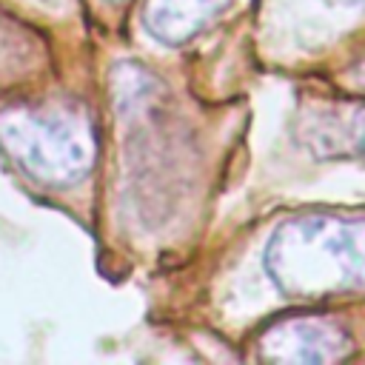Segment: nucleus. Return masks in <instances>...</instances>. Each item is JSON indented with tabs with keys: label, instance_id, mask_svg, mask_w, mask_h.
<instances>
[{
	"label": "nucleus",
	"instance_id": "6",
	"mask_svg": "<svg viewBox=\"0 0 365 365\" xmlns=\"http://www.w3.org/2000/svg\"><path fill=\"white\" fill-rule=\"evenodd\" d=\"M317 143H334L331 151L365 157V108H354L342 120H325V128L317 131Z\"/></svg>",
	"mask_w": 365,
	"mask_h": 365
},
{
	"label": "nucleus",
	"instance_id": "3",
	"mask_svg": "<svg viewBox=\"0 0 365 365\" xmlns=\"http://www.w3.org/2000/svg\"><path fill=\"white\" fill-rule=\"evenodd\" d=\"M345 354V334L317 317L282 319L259 336V356L268 362H334Z\"/></svg>",
	"mask_w": 365,
	"mask_h": 365
},
{
	"label": "nucleus",
	"instance_id": "7",
	"mask_svg": "<svg viewBox=\"0 0 365 365\" xmlns=\"http://www.w3.org/2000/svg\"><path fill=\"white\" fill-rule=\"evenodd\" d=\"M111 3H120V0H111Z\"/></svg>",
	"mask_w": 365,
	"mask_h": 365
},
{
	"label": "nucleus",
	"instance_id": "1",
	"mask_svg": "<svg viewBox=\"0 0 365 365\" xmlns=\"http://www.w3.org/2000/svg\"><path fill=\"white\" fill-rule=\"evenodd\" d=\"M271 282L294 299H331L365 291V217L299 214L265 245Z\"/></svg>",
	"mask_w": 365,
	"mask_h": 365
},
{
	"label": "nucleus",
	"instance_id": "4",
	"mask_svg": "<svg viewBox=\"0 0 365 365\" xmlns=\"http://www.w3.org/2000/svg\"><path fill=\"white\" fill-rule=\"evenodd\" d=\"M231 0H148L145 29L154 40L177 46L205 29Z\"/></svg>",
	"mask_w": 365,
	"mask_h": 365
},
{
	"label": "nucleus",
	"instance_id": "8",
	"mask_svg": "<svg viewBox=\"0 0 365 365\" xmlns=\"http://www.w3.org/2000/svg\"><path fill=\"white\" fill-rule=\"evenodd\" d=\"M43 3H46V0H43Z\"/></svg>",
	"mask_w": 365,
	"mask_h": 365
},
{
	"label": "nucleus",
	"instance_id": "2",
	"mask_svg": "<svg viewBox=\"0 0 365 365\" xmlns=\"http://www.w3.org/2000/svg\"><path fill=\"white\" fill-rule=\"evenodd\" d=\"M0 145L43 185H68L94 163V128L71 103H23L0 111Z\"/></svg>",
	"mask_w": 365,
	"mask_h": 365
},
{
	"label": "nucleus",
	"instance_id": "5",
	"mask_svg": "<svg viewBox=\"0 0 365 365\" xmlns=\"http://www.w3.org/2000/svg\"><path fill=\"white\" fill-rule=\"evenodd\" d=\"M37 66V40L0 9V80H20Z\"/></svg>",
	"mask_w": 365,
	"mask_h": 365
}]
</instances>
